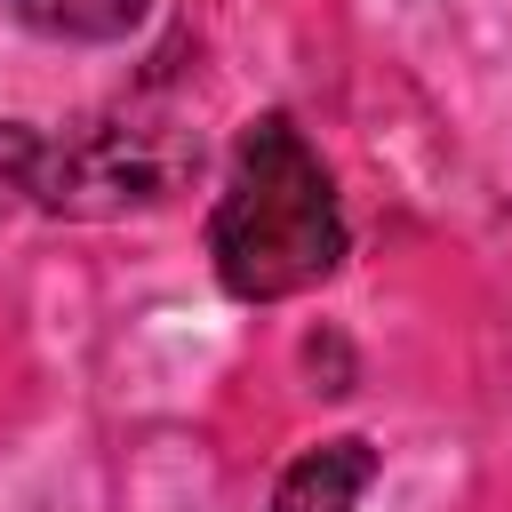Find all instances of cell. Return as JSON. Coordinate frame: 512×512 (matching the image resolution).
<instances>
[{
	"mask_svg": "<svg viewBox=\"0 0 512 512\" xmlns=\"http://www.w3.org/2000/svg\"><path fill=\"white\" fill-rule=\"evenodd\" d=\"M208 256H216V280L248 304L304 296L336 272L344 208H336L320 152L304 144V128L288 112H264L240 128L232 176H224L216 216H208Z\"/></svg>",
	"mask_w": 512,
	"mask_h": 512,
	"instance_id": "1",
	"label": "cell"
},
{
	"mask_svg": "<svg viewBox=\"0 0 512 512\" xmlns=\"http://www.w3.org/2000/svg\"><path fill=\"white\" fill-rule=\"evenodd\" d=\"M200 160V144L168 136V128H136V120H104L80 128L72 144H48L40 160V208L64 216H120L144 200H168V184Z\"/></svg>",
	"mask_w": 512,
	"mask_h": 512,
	"instance_id": "2",
	"label": "cell"
},
{
	"mask_svg": "<svg viewBox=\"0 0 512 512\" xmlns=\"http://www.w3.org/2000/svg\"><path fill=\"white\" fill-rule=\"evenodd\" d=\"M368 480H376V448L368 440H320L280 472L272 512H352Z\"/></svg>",
	"mask_w": 512,
	"mask_h": 512,
	"instance_id": "3",
	"label": "cell"
},
{
	"mask_svg": "<svg viewBox=\"0 0 512 512\" xmlns=\"http://www.w3.org/2000/svg\"><path fill=\"white\" fill-rule=\"evenodd\" d=\"M8 8L48 40H128L152 0H8Z\"/></svg>",
	"mask_w": 512,
	"mask_h": 512,
	"instance_id": "4",
	"label": "cell"
},
{
	"mask_svg": "<svg viewBox=\"0 0 512 512\" xmlns=\"http://www.w3.org/2000/svg\"><path fill=\"white\" fill-rule=\"evenodd\" d=\"M40 160H48V136L24 120H0V216L40 200Z\"/></svg>",
	"mask_w": 512,
	"mask_h": 512,
	"instance_id": "5",
	"label": "cell"
}]
</instances>
